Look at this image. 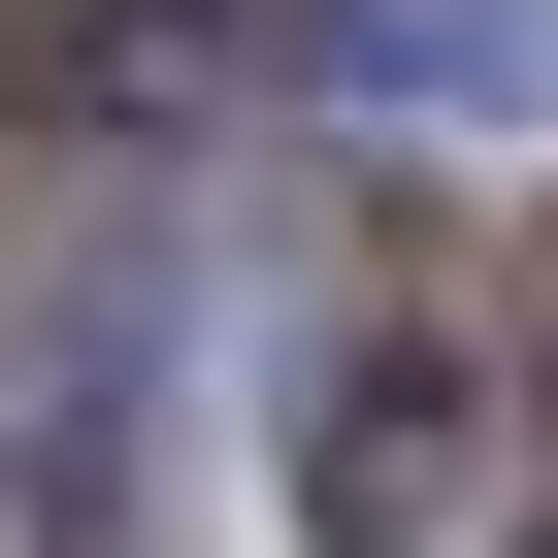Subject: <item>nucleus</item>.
I'll list each match as a JSON object with an SVG mask.
<instances>
[{
  "label": "nucleus",
  "instance_id": "nucleus-1",
  "mask_svg": "<svg viewBox=\"0 0 558 558\" xmlns=\"http://www.w3.org/2000/svg\"><path fill=\"white\" fill-rule=\"evenodd\" d=\"M263 460H296V558H493V493H525V329L427 296V263H329Z\"/></svg>",
  "mask_w": 558,
  "mask_h": 558
},
{
  "label": "nucleus",
  "instance_id": "nucleus-2",
  "mask_svg": "<svg viewBox=\"0 0 558 558\" xmlns=\"http://www.w3.org/2000/svg\"><path fill=\"white\" fill-rule=\"evenodd\" d=\"M493 329H525V558H558V263H525V296H493Z\"/></svg>",
  "mask_w": 558,
  "mask_h": 558
},
{
  "label": "nucleus",
  "instance_id": "nucleus-3",
  "mask_svg": "<svg viewBox=\"0 0 558 558\" xmlns=\"http://www.w3.org/2000/svg\"><path fill=\"white\" fill-rule=\"evenodd\" d=\"M0 362H34V165H0Z\"/></svg>",
  "mask_w": 558,
  "mask_h": 558
}]
</instances>
